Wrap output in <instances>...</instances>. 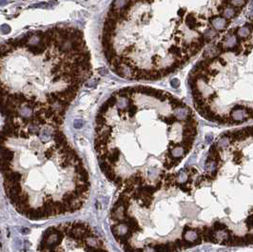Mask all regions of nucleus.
I'll return each mask as SVG.
<instances>
[{"instance_id":"f03ea898","label":"nucleus","mask_w":253,"mask_h":252,"mask_svg":"<svg viewBox=\"0 0 253 252\" xmlns=\"http://www.w3.org/2000/svg\"><path fill=\"white\" fill-rule=\"evenodd\" d=\"M185 155H186V151L179 145L175 146L173 149H170V156L174 159H182L185 157Z\"/></svg>"},{"instance_id":"a878e982","label":"nucleus","mask_w":253,"mask_h":252,"mask_svg":"<svg viewBox=\"0 0 253 252\" xmlns=\"http://www.w3.org/2000/svg\"><path fill=\"white\" fill-rule=\"evenodd\" d=\"M95 252H105V251H102V250L100 249V248H97V249L95 250Z\"/></svg>"},{"instance_id":"1a4fd4ad","label":"nucleus","mask_w":253,"mask_h":252,"mask_svg":"<svg viewBox=\"0 0 253 252\" xmlns=\"http://www.w3.org/2000/svg\"><path fill=\"white\" fill-rule=\"evenodd\" d=\"M215 231H221V230H224L227 229V226L226 224H223V223H220V222H215L213 227H212Z\"/></svg>"},{"instance_id":"9b49d317","label":"nucleus","mask_w":253,"mask_h":252,"mask_svg":"<svg viewBox=\"0 0 253 252\" xmlns=\"http://www.w3.org/2000/svg\"><path fill=\"white\" fill-rule=\"evenodd\" d=\"M165 246H166V252H176L177 251L173 243H170V242L167 243L165 245Z\"/></svg>"},{"instance_id":"423d86ee","label":"nucleus","mask_w":253,"mask_h":252,"mask_svg":"<svg viewBox=\"0 0 253 252\" xmlns=\"http://www.w3.org/2000/svg\"><path fill=\"white\" fill-rule=\"evenodd\" d=\"M229 144H230L229 138H228L226 134H224L223 137H221L218 144H217V147H219V149H224V147H227Z\"/></svg>"},{"instance_id":"393cba45","label":"nucleus","mask_w":253,"mask_h":252,"mask_svg":"<svg viewBox=\"0 0 253 252\" xmlns=\"http://www.w3.org/2000/svg\"><path fill=\"white\" fill-rule=\"evenodd\" d=\"M190 227L188 226H185V229H184V232H186V231L190 230Z\"/></svg>"},{"instance_id":"6e6552de","label":"nucleus","mask_w":253,"mask_h":252,"mask_svg":"<svg viewBox=\"0 0 253 252\" xmlns=\"http://www.w3.org/2000/svg\"><path fill=\"white\" fill-rule=\"evenodd\" d=\"M99 166H100V169H101V170L103 171L104 173L112 169L111 166L106 161H99Z\"/></svg>"},{"instance_id":"f3484780","label":"nucleus","mask_w":253,"mask_h":252,"mask_svg":"<svg viewBox=\"0 0 253 252\" xmlns=\"http://www.w3.org/2000/svg\"><path fill=\"white\" fill-rule=\"evenodd\" d=\"M243 158V155L242 153L240 152H235L234 153V156H233V161L235 163H240L241 162V159Z\"/></svg>"},{"instance_id":"20e7f679","label":"nucleus","mask_w":253,"mask_h":252,"mask_svg":"<svg viewBox=\"0 0 253 252\" xmlns=\"http://www.w3.org/2000/svg\"><path fill=\"white\" fill-rule=\"evenodd\" d=\"M119 156H120V151H119V149H112L110 152V151H108V164H110V166H112V165H115L116 163L118 162V160H119Z\"/></svg>"},{"instance_id":"6ab92c4d","label":"nucleus","mask_w":253,"mask_h":252,"mask_svg":"<svg viewBox=\"0 0 253 252\" xmlns=\"http://www.w3.org/2000/svg\"><path fill=\"white\" fill-rule=\"evenodd\" d=\"M113 182H114L115 185L117 186V187H119L123 185V180H122V178H121V177H117V176H116V178L114 179V181H113Z\"/></svg>"},{"instance_id":"f257e3e1","label":"nucleus","mask_w":253,"mask_h":252,"mask_svg":"<svg viewBox=\"0 0 253 252\" xmlns=\"http://www.w3.org/2000/svg\"><path fill=\"white\" fill-rule=\"evenodd\" d=\"M91 74L77 29L34 31L0 44V111L8 120L58 127Z\"/></svg>"},{"instance_id":"39448f33","label":"nucleus","mask_w":253,"mask_h":252,"mask_svg":"<svg viewBox=\"0 0 253 252\" xmlns=\"http://www.w3.org/2000/svg\"><path fill=\"white\" fill-rule=\"evenodd\" d=\"M137 191L140 194L147 195V196H152L156 190L154 189V187H152V186H142V187H138Z\"/></svg>"},{"instance_id":"4468645a","label":"nucleus","mask_w":253,"mask_h":252,"mask_svg":"<svg viewBox=\"0 0 253 252\" xmlns=\"http://www.w3.org/2000/svg\"><path fill=\"white\" fill-rule=\"evenodd\" d=\"M154 252H166V246L165 245H154L153 246Z\"/></svg>"},{"instance_id":"4be33fe9","label":"nucleus","mask_w":253,"mask_h":252,"mask_svg":"<svg viewBox=\"0 0 253 252\" xmlns=\"http://www.w3.org/2000/svg\"><path fill=\"white\" fill-rule=\"evenodd\" d=\"M82 126H83V122H82V121H79V120L75 121V124H74V127H75L79 129V127H81Z\"/></svg>"},{"instance_id":"a211bd4d","label":"nucleus","mask_w":253,"mask_h":252,"mask_svg":"<svg viewBox=\"0 0 253 252\" xmlns=\"http://www.w3.org/2000/svg\"><path fill=\"white\" fill-rule=\"evenodd\" d=\"M252 222H253V218H252V215L250 214L247 219V226L249 229H252Z\"/></svg>"},{"instance_id":"dca6fc26","label":"nucleus","mask_w":253,"mask_h":252,"mask_svg":"<svg viewBox=\"0 0 253 252\" xmlns=\"http://www.w3.org/2000/svg\"><path fill=\"white\" fill-rule=\"evenodd\" d=\"M179 187L181 189H182L184 192H190V187H188L186 183H183V184H179Z\"/></svg>"},{"instance_id":"0eeeda50","label":"nucleus","mask_w":253,"mask_h":252,"mask_svg":"<svg viewBox=\"0 0 253 252\" xmlns=\"http://www.w3.org/2000/svg\"><path fill=\"white\" fill-rule=\"evenodd\" d=\"M175 180H176L177 182H179L180 184L187 183V180H188L187 172H185V170H182V171H181V172L177 175V177H175Z\"/></svg>"},{"instance_id":"2eb2a0df","label":"nucleus","mask_w":253,"mask_h":252,"mask_svg":"<svg viewBox=\"0 0 253 252\" xmlns=\"http://www.w3.org/2000/svg\"><path fill=\"white\" fill-rule=\"evenodd\" d=\"M173 243H174V246H175L176 249H177V250H180V249L184 248V240H179L178 239V240H176Z\"/></svg>"},{"instance_id":"5701e85b","label":"nucleus","mask_w":253,"mask_h":252,"mask_svg":"<svg viewBox=\"0 0 253 252\" xmlns=\"http://www.w3.org/2000/svg\"><path fill=\"white\" fill-rule=\"evenodd\" d=\"M162 187V182H159L158 184H157V187H155L154 189H155V190H159L160 189H161Z\"/></svg>"},{"instance_id":"aec40b11","label":"nucleus","mask_w":253,"mask_h":252,"mask_svg":"<svg viewBox=\"0 0 253 252\" xmlns=\"http://www.w3.org/2000/svg\"><path fill=\"white\" fill-rule=\"evenodd\" d=\"M123 246H124V250L126 252H132V250H133V247H132L130 243H126L125 245H123Z\"/></svg>"},{"instance_id":"9d476101","label":"nucleus","mask_w":253,"mask_h":252,"mask_svg":"<svg viewBox=\"0 0 253 252\" xmlns=\"http://www.w3.org/2000/svg\"><path fill=\"white\" fill-rule=\"evenodd\" d=\"M165 180H166V184L168 186H173V184L175 182V174L173 173H170V174H167L166 175L165 177Z\"/></svg>"},{"instance_id":"412c9836","label":"nucleus","mask_w":253,"mask_h":252,"mask_svg":"<svg viewBox=\"0 0 253 252\" xmlns=\"http://www.w3.org/2000/svg\"><path fill=\"white\" fill-rule=\"evenodd\" d=\"M143 252H154L153 246H145V248L143 249Z\"/></svg>"},{"instance_id":"7ed1b4c3","label":"nucleus","mask_w":253,"mask_h":252,"mask_svg":"<svg viewBox=\"0 0 253 252\" xmlns=\"http://www.w3.org/2000/svg\"><path fill=\"white\" fill-rule=\"evenodd\" d=\"M183 237H184V240L187 242H190V243H193L194 241H196V240L198 239V233L197 231H196V229H190L186 231V232H183Z\"/></svg>"},{"instance_id":"ddd939ff","label":"nucleus","mask_w":253,"mask_h":252,"mask_svg":"<svg viewBox=\"0 0 253 252\" xmlns=\"http://www.w3.org/2000/svg\"><path fill=\"white\" fill-rule=\"evenodd\" d=\"M243 240H244V246L251 245V243H252V240H253V236H252V234H247V236L243 237Z\"/></svg>"},{"instance_id":"f8f14e48","label":"nucleus","mask_w":253,"mask_h":252,"mask_svg":"<svg viewBox=\"0 0 253 252\" xmlns=\"http://www.w3.org/2000/svg\"><path fill=\"white\" fill-rule=\"evenodd\" d=\"M105 175H106V177L110 180V181H112L113 182L114 181V179L116 178V175H115V173H114V171H113V169H110L108 171H107V172H105Z\"/></svg>"},{"instance_id":"b1692460","label":"nucleus","mask_w":253,"mask_h":252,"mask_svg":"<svg viewBox=\"0 0 253 252\" xmlns=\"http://www.w3.org/2000/svg\"><path fill=\"white\" fill-rule=\"evenodd\" d=\"M132 252H143V249L142 248H133Z\"/></svg>"}]
</instances>
